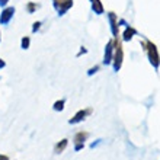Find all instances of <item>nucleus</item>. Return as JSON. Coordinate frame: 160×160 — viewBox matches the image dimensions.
I'll return each mask as SVG.
<instances>
[{
    "mask_svg": "<svg viewBox=\"0 0 160 160\" xmlns=\"http://www.w3.org/2000/svg\"><path fill=\"white\" fill-rule=\"evenodd\" d=\"M64 108V101H58L54 103V109L55 111H61Z\"/></svg>",
    "mask_w": 160,
    "mask_h": 160,
    "instance_id": "obj_11",
    "label": "nucleus"
},
{
    "mask_svg": "<svg viewBox=\"0 0 160 160\" xmlns=\"http://www.w3.org/2000/svg\"><path fill=\"white\" fill-rule=\"evenodd\" d=\"M88 132H83V131H80L77 132L76 137H74V144H76V150H82L84 146V140L88 138Z\"/></svg>",
    "mask_w": 160,
    "mask_h": 160,
    "instance_id": "obj_3",
    "label": "nucleus"
},
{
    "mask_svg": "<svg viewBox=\"0 0 160 160\" xmlns=\"http://www.w3.org/2000/svg\"><path fill=\"white\" fill-rule=\"evenodd\" d=\"M22 45H23V48H26V47L29 45V39H28V38H23V41H22Z\"/></svg>",
    "mask_w": 160,
    "mask_h": 160,
    "instance_id": "obj_12",
    "label": "nucleus"
},
{
    "mask_svg": "<svg viewBox=\"0 0 160 160\" xmlns=\"http://www.w3.org/2000/svg\"><path fill=\"white\" fill-rule=\"evenodd\" d=\"M114 47V41H109V44H108V47H106V51H105V64H109L111 61H112V48Z\"/></svg>",
    "mask_w": 160,
    "mask_h": 160,
    "instance_id": "obj_6",
    "label": "nucleus"
},
{
    "mask_svg": "<svg viewBox=\"0 0 160 160\" xmlns=\"http://www.w3.org/2000/svg\"><path fill=\"white\" fill-rule=\"evenodd\" d=\"M134 34H135V29L134 28H131V26H128V28L125 29V32H124V39H125V41H130Z\"/></svg>",
    "mask_w": 160,
    "mask_h": 160,
    "instance_id": "obj_8",
    "label": "nucleus"
},
{
    "mask_svg": "<svg viewBox=\"0 0 160 160\" xmlns=\"http://www.w3.org/2000/svg\"><path fill=\"white\" fill-rule=\"evenodd\" d=\"M143 47L144 50L148 52V58H150V63L154 66V67H159L160 64V57H159V52H157V48L153 42L147 41V42H143Z\"/></svg>",
    "mask_w": 160,
    "mask_h": 160,
    "instance_id": "obj_1",
    "label": "nucleus"
},
{
    "mask_svg": "<svg viewBox=\"0 0 160 160\" xmlns=\"http://www.w3.org/2000/svg\"><path fill=\"white\" fill-rule=\"evenodd\" d=\"M0 160H9L8 156H0Z\"/></svg>",
    "mask_w": 160,
    "mask_h": 160,
    "instance_id": "obj_15",
    "label": "nucleus"
},
{
    "mask_svg": "<svg viewBox=\"0 0 160 160\" xmlns=\"http://www.w3.org/2000/svg\"><path fill=\"white\" fill-rule=\"evenodd\" d=\"M109 19H111V25H112V34L115 37H118V19H117L114 12L109 13Z\"/></svg>",
    "mask_w": 160,
    "mask_h": 160,
    "instance_id": "obj_5",
    "label": "nucleus"
},
{
    "mask_svg": "<svg viewBox=\"0 0 160 160\" xmlns=\"http://www.w3.org/2000/svg\"><path fill=\"white\" fill-rule=\"evenodd\" d=\"M92 112V109H82V111H79L74 117H73L72 119H70V124H76V122H80L82 119H84L86 117H88L89 114Z\"/></svg>",
    "mask_w": 160,
    "mask_h": 160,
    "instance_id": "obj_4",
    "label": "nucleus"
},
{
    "mask_svg": "<svg viewBox=\"0 0 160 160\" xmlns=\"http://www.w3.org/2000/svg\"><path fill=\"white\" fill-rule=\"evenodd\" d=\"M3 66H4V63L2 61V60H0V67H3Z\"/></svg>",
    "mask_w": 160,
    "mask_h": 160,
    "instance_id": "obj_16",
    "label": "nucleus"
},
{
    "mask_svg": "<svg viewBox=\"0 0 160 160\" xmlns=\"http://www.w3.org/2000/svg\"><path fill=\"white\" fill-rule=\"evenodd\" d=\"M66 147H67V140H63L61 143H58L57 146H55V150H54V152L55 153H61Z\"/></svg>",
    "mask_w": 160,
    "mask_h": 160,
    "instance_id": "obj_10",
    "label": "nucleus"
},
{
    "mask_svg": "<svg viewBox=\"0 0 160 160\" xmlns=\"http://www.w3.org/2000/svg\"><path fill=\"white\" fill-rule=\"evenodd\" d=\"M28 9H29L31 12H32V10H34V9H35V4H32V3H31L29 6H28Z\"/></svg>",
    "mask_w": 160,
    "mask_h": 160,
    "instance_id": "obj_13",
    "label": "nucleus"
},
{
    "mask_svg": "<svg viewBox=\"0 0 160 160\" xmlns=\"http://www.w3.org/2000/svg\"><path fill=\"white\" fill-rule=\"evenodd\" d=\"M39 28V22H37V23H35V26H34V31H37Z\"/></svg>",
    "mask_w": 160,
    "mask_h": 160,
    "instance_id": "obj_14",
    "label": "nucleus"
},
{
    "mask_svg": "<svg viewBox=\"0 0 160 160\" xmlns=\"http://www.w3.org/2000/svg\"><path fill=\"white\" fill-rule=\"evenodd\" d=\"M55 4L58 6L61 10H66L72 6V0H55Z\"/></svg>",
    "mask_w": 160,
    "mask_h": 160,
    "instance_id": "obj_7",
    "label": "nucleus"
},
{
    "mask_svg": "<svg viewBox=\"0 0 160 160\" xmlns=\"http://www.w3.org/2000/svg\"><path fill=\"white\" fill-rule=\"evenodd\" d=\"M13 15V8H9L3 12V16H2V22H8L10 19V16Z\"/></svg>",
    "mask_w": 160,
    "mask_h": 160,
    "instance_id": "obj_9",
    "label": "nucleus"
},
{
    "mask_svg": "<svg viewBox=\"0 0 160 160\" xmlns=\"http://www.w3.org/2000/svg\"><path fill=\"white\" fill-rule=\"evenodd\" d=\"M122 57H124V54H122V47H121V42H119L118 37H117V39H115V57H114V67H115V70H119V67H121Z\"/></svg>",
    "mask_w": 160,
    "mask_h": 160,
    "instance_id": "obj_2",
    "label": "nucleus"
}]
</instances>
